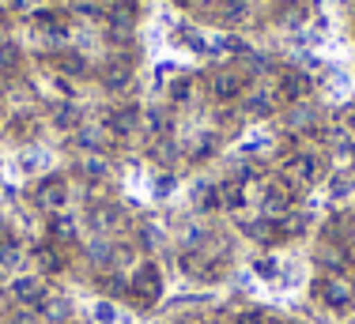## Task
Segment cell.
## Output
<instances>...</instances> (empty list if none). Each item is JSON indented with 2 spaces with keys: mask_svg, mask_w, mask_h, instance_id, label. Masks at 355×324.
Instances as JSON below:
<instances>
[{
  "mask_svg": "<svg viewBox=\"0 0 355 324\" xmlns=\"http://www.w3.org/2000/svg\"><path fill=\"white\" fill-rule=\"evenodd\" d=\"M35 200L42 204V208H61L64 204V181L61 177H49V181H42V189Z\"/></svg>",
  "mask_w": 355,
  "mask_h": 324,
  "instance_id": "obj_1",
  "label": "cell"
},
{
  "mask_svg": "<svg viewBox=\"0 0 355 324\" xmlns=\"http://www.w3.org/2000/svg\"><path fill=\"white\" fill-rule=\"evenodd\" d=\"M212 12L223 23H239L246 15V0H212Z\"/></svg>",
  "mask_w": 355,
  "mask_h": 324,
  "instance_id": "obj_2",
  "label": "cell"
},
{
  "mask_svg": "<svg viewBox=\"0 0 355 324\" xmlns=\"http://www.w3.org/2000/svg\"><path fill=\"white\" fill-rule=\"evenodd\" d=\"M212 91H216V98H234L242 91V75L239 72H219L212 80Z\"/></svg>",
  "mask_w": 355,
  "mask_h": 324,
  "instance_id": "obj_3",
  "label": "cell"
},
{
  "mask_svg": "<svg viewBox=\"0 0 355 324\" xmlns=\"http://www.w3.org/2000/svg\"><path fill=\"white\" fill-rule=\"evenodd\" d=\"M291 177H295V181H302V185L314 181V177H318V159H314V155L291 159Z\"/></svg>",
  "mask_w": 355,
  "mask_h": 324,
  "instance_id": "obj_4",
  "label": "cell"
},
{
  "mask_svg": "<svg viewBox=\"0 0 355 324\" xmlns=\"http://www.w3.org/2000/svg\"><path fill=\"white\" fill-rule=\"evenodd\" d=\"M137 125H140V114H137V109H132V106H125V109H117V114L114 117H110V129H114V132H132V129H137Z\"/></svg>",
  "mask_w": 355,
  "mask_h": 324,
  "instance_id": "obj_5",
  "label": "cell"
},
{
  "mask_svg": "<svg viewBox=\"0 0 355 324\" xmlns=\"http://www.w3.org/2000/svg\"><path fill=\"white\" fill-rule=\"evenodd\" d=\"M325 298H329L333 305H352L355 291H352V283H344V279H329V287H325Z\"/></svg>",
  "mask_w": 355,
  "mask_h": 324,
  "instance_id": "obj_6",
  "label": "cell"
},
{
  "mask_svg": "<svg viewBox=\"0 0 355 324\" xmlns=\"http://www.w3.org/2000/svg\"><path fill=\"white\" fill-rule=\"evenodd\" d=\"M12 291H15V298H23V302H35V305H38V298L46 294V287H42V279H19Z\"/></svg>",
  "mask_w": 355,
  "mask_h": 324,
  "instance_id": "obj_7",
  "label": "cell"
},
{
  "mask_svg": "<svg viewBox=\"0 0 355 324\" xmlns=\"http://www.w3.org/2000/svg\"><path fill=\"white\" fill-rule=\"evenodd\" d=\"M219 204H223V196H219L216 185H200L197 189V208L200 211H212V208H219Z\"/></svg>",
  "mask_w": 355,
  "mask_h": 324,
  "instance_id": "obj_8",
  "label": "cell"
},
{
  "mask_svg": "<svg viewBox=\"0 0 355 324\" xmlns=\"http://www.w3.org/2000/svg\"><path fill=\"white\" fill-rule=\"evenodd\" d=\"M306 87H310V80H306V75H299V72H291V75L284 80V95H287V98L306 95Z\"/></svg>",
  "mask_w": 355,
  "mask_h": 324,
  "instance_id": "obj_9",
  "label": "cell"
},
{
  "mask_svg": "<svg viewBox=\"0 0 355 324\" xmlns=\"http://www.w3.org/2000/svg\"><path fill=\"white\" fill-rule=\"evenodd\" d=\"M287 200H291V196H287V189L272 185V189L265 192V211H284V208H287Z\"/></svg>",
  "mask_w": 355,
  "mask_h": 324,
  "instance_id": "obj_10",
  "label": "cell"
},
{
  "mask_svg": "<svg viewBox=\"0 0 355 324\" xmlns=\"http://www.w3.org/2000/svg\"><path fill=\"white\" fill-rule=\"evenodd\" d=\"M53 234H61V237H72V234H76V223H72L69 215H57V219H53Z\"/></svg>",
  "mask_w": 355,
  "mask_h": 324,
  "instance_id": "obj_11",
  "label": "cell"
},
{
  "mask_svg": "<svg viewBox=\"0 0 355 324\" xmlns=\"http://www.w3.org/2000/svg\"><path fill=\"white\" fill-rule=\"evenodd\" d=\"M114 208H95V211H91V223H95V226H110V223H114Z\"/></svg>",
  "mask_w": 355,
  "mask_h": 324,
  "instance_id": "obj_12",
  "label": "cell"
},
{
  "mask_svg": "<svg viewBox=\"0 0 355 324\" xmlns=\"http://www.w3.org/2000/svg\"><path fill=\"white\" fill-rule=\"evenodd\" d=\"M125 83H129V72H125V68H110L106 72V87H125Z\"/></svg>",
  "mask_w": 355,
  "mask_h": 324,
  "instance_id": "obj_13",
  "label": "cell"
},
{
  "mask_svg": "<svg viewBox=\"0 0 355 324\" xmlns=\"http://www.w3.org/2000/svg\"><path fill=\"white\" fill-rule=\"evenodd\" d=\"M268 109H272V98H268V95H257L250 102V114H268Z\"/></svg>",
  "mask_w": 355,
  "mask_h": 324,
  "instance_id": "obj_14",
  "label": "cell"
},
{
  "mask_svg": "<svg viewBox=\"0 0 355 324\" xmlns=\"http://www.w3.org/2000/svg\"><path fill=\"white\" fill-rule=\"evenodd\" d=\"M83 174H87V177H103V162L87 159V162H83Z\"/></svg>",
  "mask_w": 355,
  "mask_h": 324,
  "instance_id": "obj_15",
  "label": "cell"
},
{
  "mask_svg": "<svg viewBox=\"0 0 355 324\" xmlns=\"http://www.w3.org/2000/svg\"><path fill=\"white\" fill-rule=\"evenodd\" d=\"M189 91H193V83H189V80L174 83V98H178V102H185V98H189Z\"/></svg>",
  "mask_w": 355,
  "mask_h": 324,
  "instance_id": "obj_16",
  "label": "cell"
},
{
  "mask_svg": "<svg viewBox=\"0 0 355 324\" xmlns=\"http://www.w3.org/2000/svg\"><path fill=\"white\" fill-rule=\"evenodd\" d=\"M95 317H98V321H117V313H114V305H98Z\"/></svg>",
  "mask_w": 355,
  "mask_h": 324,
  "instance_id": "obj_17",
  "label": "cell"
},
{
  "mask_svg": "<svg viewBox=\"0 0 355 324\" xmlns=\"http://www.w3.org/2000/svg\"><path fill=\"white\" fill-rule=\"evenodd\" d=\"M257 271L261 276H276V260H257Z\"/></svg>",
  "mask_w": 355,
  "mask_h": 324,
  "instance_id": "obj_18",
  "label": "cell"
},
{
  "mask_svg": "<svg viewBox=\"0 0 355 324\" xmlns=\"http://www.w3.org/2000/svg\"><path fill=\"white\" fill-rule=\"evenodd\" d=\"M239 324H265V317H261V313H246V317H242Z\"/></svg>",
  "mask_w": 355,
  "mask_h": 324,
  "instance_id": "obj_19",
  "label": "cell"
},
{
  "mask_svg": "<svg viewBox=\"0 0 355 324\" xmlns=\"http://www.w3.org/2000/svg\"><path fill=\"white\" fill-rule=\"evenodd\" d=\"M348 125H352V129H355V106L348 109Z\"/></svg>",
  "mask_w": 355,
  "mask_h": 324,
  "instance_id": "obj_20",
  "label": "cell"
}]
</instances>
